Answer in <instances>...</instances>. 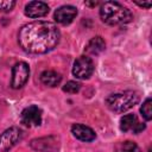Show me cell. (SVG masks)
Listing matches in <instances>:
<instances>
[{"mask_svg":"<svg viewBox=\"0 0 152 152\" xmlns=\"http://www.w3.org/2000/svg\"><path fill=\"white\" fill-rule=\"evenodd\" d=\"M61 38V32L53 23L32 21L24 25L18 33L19 45L30 53H46L53 50Z\"/></svg>","mask_w":152,"mask_h":152,"instance_id":"6da1fadb","label":"cell"},{"mask_svg":"<svg viewBox=\"0 0 152 152\" xmlns=\"http://www.w3.org/2000/svg\"><path fill=\"white\" fill-rule=\"evenodd\" d=\"M101 20L107 25H121L128 23L132 18L129 10L116 1H106L100 7Z\"/></svg>","mask_w":152,"mask_h":152,"instance_id":"7a4b0ae2","label":"cell"},{"mask_svg":"<svg viewBox=\"0 0 152 152\" xmlns=\"http://www.w3.org/2000/svg\"><path fill=\"white\" fill-rule=\"evenodd\" d=\"M139 101V95L137 91L133 90H127L124 93H118V94H112L106 99V103L109 109L116 113H124L134 104H137Z\"/></svg>","mask_w":152,"mask_h":152,"instance_id":"3957f363","label":"cell"},{"mask_svg":"<svg viewBox=\"0 0 152 152\" xmlns=\"http://www.w3.org/2000/svg\"><path fill=\"white\" fill-rule=\"evenodd\" d=\"M94 71V63L90 57L81 56L78 57L72 66V75L80 80H87L93 75Z\"/></svg>","mask_w":152,"mask_h":152,"instance_id":"277c9868","label":"cell"},{"mask_svg":"<svg viewBox=\"0 0 152 152\" xmlns=\"http://www.w3.org/2000/svg\"><path fill=\"white\" fill-rule=\"evenodd\" d=\"M23 138V131L19 127H10L0 135V152H7L15 146Z\"/></svg>","mask_w":152,"mask_h":152,"instance_id":"5b68a950","label":"cell"},{"mask_svg":"<svg viewBox=\"0 0 152 152\" xmlns=\"http://www.w3.org/2000/svg\"><path fill=\"white\" fill-rule=\"evenodd\" d=\"M30 76V68L25 62H18L12 68V78H11V87L14 89L21 88L28 80Z\"/></svg>","mask_w":152,"mask_h":152,"instance_id":"8992f818","label":"cell"},{"mask_svg":"<svg viewBox=\"0 0 152 152\" xmlns=\"http://www.w3.org/2000/svg\"><path fill=\"white\" fill-rule=\"evenodd\" d=\"M20 121L26 127H36L42 122V109L37 106L26 107L20 115Z\"/></svg>","mask_w":152,"mask_h":152,"instance_id":"52a82bcc","label":"cell"},{"mask_svg":"<svg viewBox=\"0 0 152 152\" xmlns=\"http://www.w3.org/2000/svg\"><path fill=\"white\" fill-rule=\"evenodd\" d=\"M30 145L36 151H40V152H55L59 147V139L57 137L50 135V137L33 139Z\"/></svg>","mask_w":152,"mask_h":152,"instance_id":"ba28073f","label":"cell"},{"mask_svg":"<svg viewBox=\"0 0 152 152\" xmlns=\"http://www.w3.org/2000/svg\"><path fill=\"white\" fill-rule=\"evenodd\" d=\"M77 15V8L71 5L61 6L55 11V20L62 25L70 24Z\"/></svg>","mask_w":152,"mask_h":152,"instance_id":"9c48e42d","label":"cell"},{"mask_svg":"<svg viewBox=\"0 0 152 152\" xmlns=\"http://www.w3.org/2000/svg\"><path fill=\"white\" fill-rule=\"evenodd\" d=\"M144 128L145 125L138 122L137 116L134 114H126L120 119V129L122 132L133 131L134 133H140Z\"/></svg>","mask_w":152,"mask_h":152,"instance_id":"30bf717a","label":"cell"},{"mask_svg":"<svg viewBox=\"0 0 152 152\" xmlns=\"http://www.w3.org/2000/svg\"><path fill=\"white\" fill-rule=\"evenodd\" d=\"M48 13L49 6L43 1H31L25 6V14L30 18H40Z\"/></svg>","mask_w":152,"mask_h":152,"instance_id":"8fae6325","label":"cell"},{"mask_svg":"<svg viewBox=\"0 0 152 152\" xmlns=\"http://www.w3.org/2000/svg\"><path fill=\"white\" fill-rule=\"evenodd\" d=\"M71 133L74 134L75 138H77L81 141H93L96 138L95 132L90 127L84 126L82 124H75V125H72Z\"/></svg>","mask_w":152,"mask_h":152,"instance_id":"7c38bea8","label":"cell"},{"mask_svg":"<svg viewBox=\"0 0 152 152\" xmlns=\"http://www.w3.org/2000/svg\"><path fill=\"white\" fill-rule=\"evenodd\" d=\"M104 49H106V43H104L103 38L100 37V36H96V37L91 38V39L87 43V45H86V48H84L86 52H87L88 55H93V56L100 55Z\"/></svg>","mask_w":152,"mask_h":152,"instance_id":"4fadbf2b","label":"cell"},{"mask_svg":"<svg viewBox=\"0 0 152 152\" xmlns=\"http://www.w3.org/2000/svg\"><path fill=\"white\" fill-rule=\"evenodd\" d=\"M62 81V76L53 70H45L40 74V82L48 87H57Z\"/></svg>","mask_w":152,"mask_h":152,"instance_id":"5bb4252c","label":"cell"},{"mask_svg":"<svg viewBox=\"0 0 152 152\" xmlns=\"http://www.w3.org/2000/svg\"><path fill=\"white\" fill-rule=\"evenodd\" d=\"M151 103H152L151 97H147V99L144 101V103L141 104V107H140V113H141V115L144 116V119H145L146 121H150V120L152 119Z\"/></svg>","mask_w":152,"mask_h":152,"instance_id":"9a60e30c","label":"cell"},{"mask_svg":"<svg viewBox=\"0 0 152 152\" xmlns=\"http://www.w3.org/2000/svg\"><path fill=\"white\" fill-rule=\"evenodd\" d=\"M80 88H81L80 83H77L75 81H69L63 86V91L69 93V94H76V93H78Z\"/></svg>","mask_w":152,"mask_h":152,"instance_id":"2e32d148","label":"cell"},{"mask_svg":"<svg viewBox=\"0 0 152 152\" xmlns=\"http://www.w3.org/2000/svg\"><path fill=\"white\" fill-rule=\"evenodd\" d=\"M122 152H141V150L135 142L127 140L122 144Z\"/></svg>","mask_w":152,"mask_h":152,"instance_id":"e0dca14e","label":"cell"},{"mask_svg":"<svg viewBox=\"0 0 152 152\" xmlns=\"http://www.w3.org/2000/svg\"><path fill=\"white\" fill-rule=\"evenodd\" d=\"M15 5L13 0H0V11L1 12H10Z\"/></svg>","mask_w":152,"mask_h":152,"instance_id":"ac0fdd59","label":"cell"},{"mask_svg":"<svg viewBox=\"0 0 152 152\" xmlns=\"http://www.w3.org/2000/svg\"><path fill=\"white\" fill-rule=\"evenodd\" d=\"M138 6H140V7H146V8H150L151 6H152V2L151 1H148V2H135Z\"/></svg>","mask_w":152,"mask_h":152,"instance_id":"d6986e66","label":"cell"}]
</instances>
